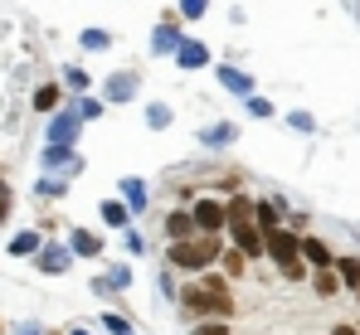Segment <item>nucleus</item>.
<instances>
[{
	"mask_svg": "<svg viewBox=\"0 0 360 335\" xmlns=\"http://www.w3.org/2000/svg\"><path fill=\"white\" fill-rule=\"evenodd\" d=\"M180 306L185 311H195V316H234V296H229V287L214 277V272H200L195 287H185L180 291Z\"/></svg>",
	"mask_w": 360,
	"mask_h": 335,
	"instance_id": "1",
	"label": "nucleus"
},
{
	"mask_svg": "<svg viewBox=\"0 0 360 335\" xmlns=\"http://www.w3.org/2000/svg\"><path fill=\"white\" fill-rule=\"evenodd\" d=\"M219 258V233H195V238H185V243H171V263L185 268V272H200L205 263H214Z\"/></svg>",
	"mask_w": 360,
	"mask_h": 335,
	"instance_id": "2",
	"label": "nucleus"
},
{
	"mask_svg": "<svg viewBox=\"0 0 360 335\" xmlns=\"http://www.w3.org/2000/svg\"><path fill=\"white\" fill-rule=\"evenodd\" d=\"M224 223L234 228V238H239V253L243 258H258L263 253V233H258V223H253V209H248V199H234L229 209H224Z\"/></svg>",
	"mask_w": 360,
	"mask_h": 335,
	"instance_id": "3",
	"label": "nucleus"
},
{
	"mask_svg": "<svg viewBox=\"0 0 360 335\" xmlns=\"http://www.w3.org/2000/svg\"><path fill=\"white\" fill-rule=\"evenodd\" d=\"M263 253H273L278 258V268H283V277H302V248H297V233H288V228H268V238H263Z\"/></svg>",
	"mask_w": 360,
	"mask_h": 335,
	"instance_id": "4",
	"label": "nucleus"
},
{
	"mask_svg": "<svg viewBox=\"0 0 360 335\" xmlns=\"http://www.w3.org/2000/svg\"><path fill=\"white\" fill-rule=\"evenodd\" d=\"M190 219H195V228H205V233H219V228H224V204H214V199H200Z\"/></svg>",
	"mask_w": 360,
	"mask_h": 335,
	"instance_id": "5",
	"label": "nucleus"
},
{
	"mask_svg": "<svg viewBox=\"0 0 360 335\" xmlns=\"http://www.w3.org/2000/svg\"><path fill=\"white\" fill-rule=\"evenodd\" d=\"M78 126H83V121H78L73 112H63V117H54V126H49V146H68Z\"/></svg>",
	"mask_w": 360,
	"mask_h": 335,
	"instance_id": "6",
	"label": "nucleus"
},
{
	"mask_svg": "<svg viewBox=\"0 0 360 335\" xmlns=\"http://www.w3.org/2000/svg\"><path fill=\"white\" fill-rule=\"evenodd\" d=\"M68 253H83V258H93V253H103V238H98V233H88V228H78V233L68 238Z\"/></svg>",
	"mask_w": 360,
	"mask_h": 335,
	"instance_id": "7",
	"label": "nucleus"
},
{
	"mask_svg": "<svg viewBox=\"0 0 360 335\" xmlns=\"http://www.w3.org/2000/svg\"><path fill=\"white\" fill-rule=\"evenodd\" d=\"M176 58H180V68H205V63H210V54H205V44H190V39H180Z\"/></svg>",
	"mask_w": 360,
	"mask_h": 335,
	"instance_id": "8",
	"label": "nucleus"
},
{
	"mask_svg": "<svg viewBox=\"0 0 360 335\" xmlns=\"http://www.w3.org/2000/svg\"><path fill=\"white\" fill-rule=\"evenodd\" d=\"M108 98H112V103H127V98H136V78H131V73H112V83H108Z\"/></svg>",
	"mask_w": 360,
	"mask_h": 335,
	"instance_id": "9",
	"label": "nucleus"
},
{
	"mask_svg": "<svg viewBox=\"0 0 360 335\" xmlns=\"http://www.w3.org/2000/svg\"><path fill=\"white\" fill-rule=\"evenodd\" d=\"M219 83H224L229 93H253V78L239 73V68H219Z\"/></svg>",
	"mask_w": 360,
	"mask_h": 335,
	"instance_id": "10",
	"label": "nucleus"
},
{
	"mask_svg": "<svg viewBox=\"0 0 360 335\" xmlns=\"http://www.w3.org/2000/svg\"><path fill=\"white\" fill-rule=\"evenodd\" d=\"M166 228H171V238H176V243L195 238V219H190V214H171V219H166Z\"/></svg>",
	"mask_w": 360,
	"mask_h": 335,
	"instance_id": "11",
	"label": "nucleus"
},
{
	"mask_svg": "<svg viewBox=\"0 0 360 335\" xmlns=\"http://www.w3.org/2000/svg\"><path fill=\"white\" fill-rule=\"evenodd\" d=\"M63 268H68V253L63 248H44L39 253V272H63Z\"/></svg>",
	"mask_w": 360,
	"mask_h": 335,
	"instance_id": "12",
	"label": "nucleus"
},
{
	"mask_svg": "<svg viewBox=\"0 0 360 335\" xmlns=\"http://www.w3.org/2000/svg\"><path fill=\"white\" fill-rule=\"evenodd\" d=\"M44 166H54V170H73L78 161H73V151H68V146H49V151H44Z\"/></svg>",
	"mask_w": 360,
	"mask_h": 335,
	"instance_id": "13",
	"label": "nucleus"
},
{
	"mask_svg": "<svg viewBox=\"0 0 360 335\" xmlns=\"http://www.w3.org/2000/svg\"><path fill=\"white\" fill-rule=\"evenodd\" d=\"M127 219H131V209H127V204H117V199H108V204H103V223H112V228H122Z\"/></svg>",
	"mask_w": 360,
	"mask_h": 335,
	"instance_id": "14",
	"label": "nucleus"
},
{
	"mask_svg": "<svg viewBox=\"0 0 360 335\" xmlns=\"http://www.w3.org/2000/svg\"><path fill=\"white\" fill-rule=\"evenodd\" d=\"M151 44H156V54H176V49H180V34L166 25V29H156V39H151Z\"/></svg>",
	"mask_w": 360,
	"mask_h": 335,
	"instance_id": "15",
	"label": "nucleus"
},
{
	"mask_svg": "<svg viewBox=\"0 0 360 335\" xmlns=\"http://www.w3.org/2000/svg\"><path fill=\"white\" fill-rule=\"evenodd\" d=\"M297 248L307 253V258H311V263H316V268H326V263H331V253H326V248H321L316 238H307V243H297Z\"/></svg>",
	"mask_w": 360,
	"mask_h": 335,
	"instance_id": "16",
	"label": "nucleus"
},
{
	"mask_svg": "<svg viewBox=\"0 0 360 335\" xmlns=\"http://www.w3.org/2000/svg\"><path fill=\"white\" fill-rule=\"evenodd\" d=\"M146 126H156V131H161V126H171V107H161V103H156V107H146Z\"/></svg>",
	"mask_w": 360,
	"mask_h": 335,
	"instance_id": "17",
	"label": "nucleus"
},
{
	"mask_svg": "<svg viewBox=\"0 0 360 335\" xmlns=\"http://www.w3.org/2000/svg\"><path fill=\"white\" fill-rule=\"evenodd\" d=\"M336 268H341V277L351 282V287H360V258H341Z\"/></svg>",
	"mask_w": 360,
	"mask_h": 335,
	"instance_id": "18",
	"label": "nucleus"
},
{
	"mask_svg": "<svg viewBox=\"0 0 360 335\" xmlns=\"http://www.w3.org/2000/svg\"><path fill=\"white\" fill-rule=\"evenodd\" d=\"M39 248V233H20L15 243H10V253H34Z\"/></svg>",
	"mask_w": 360,
	"mask_h": 335,
	"instance_id": "19",
	"label": "nucleus"
},
{
	"mask_svg": "<svg viewBox=\"0 0 360 335\" xmlns=\"http://www.w3.org/2000/svg\"><path fill=\"white\" fill-rule=\"evenodd\" d=\"M54 103H59V88H39V93H34V107L39 112H49Z\"/></svg>",
	"mask_w": 360,
	"mask_h": 335,
	"instance_id": "20",
	"label": "nucleus"
},
{
	"mask_svg": "<svg viewBox=\"0 0 360 335\" xmlns=\"http://www.w3.org/2000/svg\"><path fill=\"white\" fill-rule=\"evenodd\" d=\"M83 49H108V34L103 29H83Z\"/></svg>",
	"mask_w": 360,
	"mask_h": 335,
	"instance_id": "21",
	"label": "nucleus"
},
{
	"mask_svg": "<svg viewBox=\"0 0 360 335\" xmlns=\"http://www.w3.org/2000/svg\"><path fill=\"white\" fill-rule=\"evenodd\" d=\"M243 263H248V258H243L239 248H234V253H224V268H229V277H239V272H243Z\"/></svg>",
	"mask_w": 360,
	"mask_h": 335,
	"instance_id": "22",
	"label": "nucleus"
},
{
	"mask_svg": "<svg viewBox=\"0 0 360 335\" xmlns=\"http://www.w3.org/2000/svg\"><path fill=\"white\" fill-rule=\"evenodd\" d=\"M122 190H127V199H131V204H146V195H141V180H127Z\"/></svg>",
	"mask_w": 360,
	"mask_h": 335,
	"instance_id": "23",
	"label": "nucleus"
},
{
	"mask_svg": "<svg viewBox=\"0 0 360 335\" xmlns=\"http://www.w3.org/2000/svg\"><path fill=\"white\" fill-rule=\"evenodd\" d=\"M205 5H210V0H180V15L195 20V15H205Z\"/></svg>",
	"mask_w": 360,
	"mask_h": 335,
	"instance_id": "24",
	"label": "nucleus"
},
{
	"mask_svg": "<svg viewBox=\"0 0 360 335\" xmlns=\"http://www.w3.org/2000/svg\"><path fill=\"white\" fill-rule=\"evenodd\" d=\"M59 190H63L59 180H39V199H59Z\"/></svg>",
	"mask_w": 360,
	"mask_h": 335,
	"instance_id": "25",
	"label": "nucleus"
},
{
	"mask_svg": "<svg viewBox=\"0 0 360 335\" xmlns=\"http://www.w3.org/2000/svg\"><path fill=\"white\" fill-rule=\"evenodd\" d=\"M63 78H68V88H88V73H83V68H68Z\"/></svg>",
	"mask_w": 360,
	"mask_h": 335,
	"instance_id": "26",
	"label": "nucleus"
},
{
	"mask_svg": "<svg viewBox=\"0 0 360 335\" xmlns=\"http://www.w3.org/2000/svg\"><path fill=\"white\" fill-rule=\"evenodd\" d=\"M103 326H108V331H112V335H131V326H127V321H122V316H108V321H103Z\"/></svg>",
	"mask_w": 360,
	"mask_h": 335,
	"instance_id": "27",
	"label": "nucleus"
},
{
	"mask_svg": "<svg viewBox=\"0 0 360 335\" xmlns=\"http://www.w3.org/2000/svg\"><path fill=\"white\" fill-rule=\"evenodd\" d=\"M248 112H253V117H268V112H273V107H268L263 98H248Z\"/></svg>",
	"mask_w": 360,
	"mask_h": 335,
	"instance_id": "28",
	"label": "nucleus"
},
{
	"mask_svg": "<svg viewBox=\"0 0 360 335\" xmlns=\"http://www.w3.org/2000/svg\"><path fill=\"white\" fill-rule=\"evenodd\" d=\"M5 209H10V190H5V180H0V223H5Z\"/></svg>",
	"mask_w": 360,
	"mask_h": 335,
	"instance_id": "29",
	"label": "nucleus"
},
{
	"mask_svg": "<svg viewBox=\"0 0 360 335\" xmlns=\"http://www.w3.org/2000/svg\"><path fill=\"white\" fill-rule=\"evenodd\" d=\"M195 335H229V326H200Z\"/></svg>",
	"mask_w": 360,
	"mask_h": 335,
	"instance_id": "30",
	"label": "nucleus"
},
{
	"mask_svg": "<svg viewBox=\"0 0 360 335\" xmlns=\"http://www.w3.org/2000/svg\"><path fill=\"white\" fill-rule=\"evenodd\" d=\"M336 335H356V331H351V326H341V331H336Z\"/></svg>",
	"mask_w": 360,
	"mask_h": 335,
	"instance_id": "31",
	"label": "nucleus"
},
{
	"mask_svg": "<svg viewBox=\"0 0 360 335\" xmlns=\"http://www.w3.org/2000/svg\"><path fill=\"white\" fill-rule=\"evenodd\" d=\"M73 335H88V331H83V326H78V331H73Z\"/></svg>",
	"mask_w": 360,
	"mask_h": 335,
	"instance_id": "32",
	"label": "nucleus"
}]
</instances>
